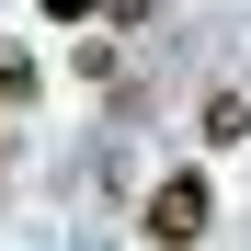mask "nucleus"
<instances>
[{"instance_id": "obj_1", "label": "nucleus", "mask_w": 251, "mask_h": 251, "mask_svg": "<svg viewBox=\"0 0 251 251\" xmlns=\"http://www.w3.org/2000/svg\"><path fill=\"white\" fill-rule=\"evenodd\" d=\"M205 217H217V183H205V172H172V183L149 194V240H160V251H194Z\"/></svg>"}, {"instance_id": "obj_2", "label": "nucleus", "mask_w": 251, "mask_h": 251, "mask_svg": "<svg viewBox=\"0 0 251 251\" xmlns=\"http://www.w3.org/2000/svg\"><path fill=\"white\" fill-rule=\"evenodd\" d=\"M205 137H251V92H217V103H205Z\"/></svg>"}, {"instance_id": "obj_3", "label": "nucleus", "mask_w": 251, "mask_h": 251, "mask_svg": "<svg viewBox=\"0 0 251 251\" xmlns=\"http://www.w3.org/2000/svg\"><path fill=\"white\" fill-rule=\"evenodd\" d=\"M23 92H34V57H23V46H0V103H23Z\"/></svg>"}, {"instance_id": "obj_4", "label": "nucleus", "mask_w": 251, "mask_h": 251, "mask_svg": "<svg viewBox=\"0 0 251 251\" xmlns=\"http://www.w3.org/2000/svg\"><path fill=\"white\" fill-rule=\"evenodd\" d=\"M103 12H114V23H149V12H160V0H103Z\"/></svg>"}, {"instance_id": "obj_5", "label": "nucleus", "mask_w": 251, "mask_h": 251, "mask_svg": "<svg viewBox=\"0 0 251 251\" xmlns=\"http://www.w3.org/2000/svg\"><path fill=\"white\" fill-rule=\"evenodd\" d=\"M46 12H57V23H92V12H103V0H46Z\"/></svg>"}]
</instances>
